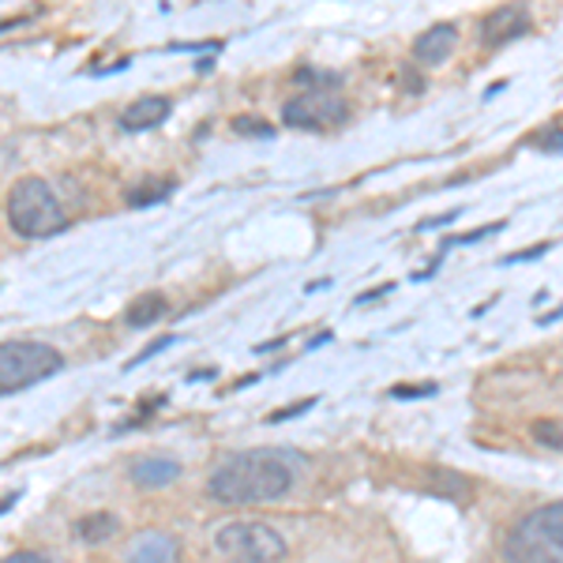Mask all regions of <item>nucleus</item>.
<instances>
[{"label":"nucleus","mask_w":563,"mask_h":563,"mask_svg":"<svg viewBox=\"0 0 563 563\" xmlns=\"http://www.w3.org/2000/svg\"><path fill=\"white\" fill-rule=\"evenodd\" d=\"M294 488V466L282 451H241L207 477V496L218 504H271Z\"/></svg>","instance_id":"nucleus-1"},{"label":"nucleus","mask_w":563,"mask_h":563,"mask_svg":"<svg viewBox=\"0 0 563 563\" xmlns=\"http://www.w3.org/2000/svg\"><path fill=\"white\" fill-rule=\"evenodd\" d=\"M8 222L20 238H53L68 225L60 199L42 177H23L8 192Z\"/></svg>","instance_id":"nucleus-2"},{"label":"nucleus","mask_w":563,"mask_h":563,"mask_svg":"<svg viewBox=\"0 0 563 563\" xmlns=\"http://www.w3.org/2000/svg\"><path fill=\"white\" fill-rule=\"evenodd\" d=\"M507 563H563V504L530 511L504 544Z\"/></svg>","instance_id":"nucleus-3"},{"label":"nucleus","mask_w":563,"mask_h":563,"mask_svg":"<svg viewBox=\"0 0 563 563\" xmlns=\"http://www.w3.org/2000/svg\"><path fill=\"white\" fill-rule=\"evenodd\" d=\"M65 357L45 342H0V398L60 372Z\"/></svg>","instance_id":"nucleus-4"},{"label":"nucleus","mask_w":563,"mask_h":563,"mask_svg":"<svg viewBox=\"0 0 563 563\" xmlns=\"http://www.w3.org/2000/svg\"><path fill=\"white\" fill-rule=\"evenodd\" d=\"M218 552L233 563H278L286 560V541H282L278 530L263 522H230L218 530Z\"/></svg>","instance_id":"nucleus-5"},{"label":"nucleus","mask_w":563,"mask_h":563,"mask_svg":"<svg viewBox=\"0 0 563 563\" xmlns=\"http://www.w3.org/2000/svg\"><path fill=\"white\" fill-rule=\"evenodd\" d=\"M346 98L334 95V90H301L297 98H289L286 109H282V121L294 124V129H334V124L346 121Z\"/></svg>","instance_id":"nucleus-6"},{"label":"nucleus","mask_w":563,"mask_h":563,"mask_svg":"<svg viewBox=\"0 0 563 563\" xmlns=\"http://www.w3.org/2000/svg\"><path fill=\"white\" fill-rule=\"evenodd\" d=\"M526 31H530V12L522 4H504L481 20V38H485V45H504Z\"/></svg>","instance_id":"nucleus-7"},{"label":"nucleus","mask_w":563,"mask_h":563,"mask_svg":"<svg viewBox=\"0 0 563 563\" xmlns=\"http://www.w3.org/2000/svg\"><path fill=\"white\" fill-rule=\"evenodd\" d=\"M169 109H174V102H169V98H162V95H143V98H135L132 106H124L121 129H124V132H147V129H158V124L169 117Z\"/></svg>","instance_id":"nucleus-8"},{"label":"nucleus","mask_w":563,"mask_h":563,"mask_svg":"<svg viewBox=\"0 0 563 563\" xmlns=\"http://www.w3.org/2000/svg\"><path fill=\"white\" fill-rule=\"evenodd\" d=\"M177 556H180L177 538H169L162 530H143L129 549V563H177Z\"/></svg>","instance_id":"nucleus-9"},{"label":"nucleus","mask_w":563,"mask_h":563,"mask_svg":"<svg viewBox=\"0 0 563 563\" xmlns=\"http://www.w3.org/2000/svg\"><path fill=\"white\" fill-rule=\"evenodd\" d=\"M455 42H459V31L451 23H440V26H432V31H424L421 38L413 42V57L421 60V65H443V60L455 53Z\"/></svg>","instance_id":"nucleus-10"},{"label":"nucleus","mask_w":563,"mask_h":563,"mask_svg":"<svg viewBox=\"0 0 563 563\" xmlns=\"http://www.w3.org/2000/svg\"><path fill=\"white\" fill-rule=\"evenodd\" d=\"M177 477H180V466L174 459H162V455H151L132 466V481L140 488H166V485H174Z\"/></svg>","instance_id":"nucleus-11"},{"label":"nucleus","mask_w":563,"mask_h":563,"mask_svg":"<svg viewBox=\"0 0 563 563\" xmlns=\"http://www.w3.org/2000/svg\"><path fill=\"white\" fill-rule=\"evenodd\" d=\"M117 530H121V522H117V515H109V511L84 515V519L76 522V538L84 544H102L113 538Z\"/></svg>","instance_id":"nucleus-12"},{"label":"nucleus","mask_w":563,"mask_h":563,"mask_svg":"<svg viewBox=\"0 0 563 563\" xmlns=\"http://www.w3.org/2000/svg\"><path fill=\"white\" fill-rule=\"evenodd\" d=\"M169 192H174V180L169 177H143L129 188V203L151 207V203H158V199H166Z\"/></svg>","instance_id":"nucleus-13"},{"label":"nucleus","mask_w":563,"mask_h":563,"mask_svg":"<svg viewBox=\"0 0 563 563\" xmlns=\"http://www.w3.org/2000/svg\"><path fill=\"white\" fill-rule=\"evenodd\" d=\"M158 316H166V297H162V294H143V297H135V301L129 305L124 320H129L132 327H151Z\"/></svg>","instance_id":"nucleus-14"},{"label":"nucleus","mask_w":563,"mask_h":563,"mask_svg":"<svg viewBox=\"0 0 563 563\" xmlns=\"http://www.w3.org/2000/svg\"><path fill=\"white\" fill-rule=\"evenodd\" d=\"M530 147H538L541 154H563V129L549 124V129L533 132L530 135Z\"/></svg>","instance_id":"nucleus-15"},{"label":"nucleus","mask_w":563,"mask_h":563,"mask_svg":"<svg viewBox=\"0 0 563 563\" xmlns=\"http://www.w3.org/2000/svg\"><path fill=\"white\" fill-rule=\"evenodd\" d=\"M533 440L538 443H544V448H556V451H563V429L556 421H533Z\"/></svg>","instance_id":"nucleus-16"},{"label":"nucleus","mask_w":563,"mask_h":563,"mask_svg":"<svg viewBox=\"0 0 563 563\" xmlns=\"http://www.w3.org/2000/svg\"><path fill=\"white\" fill-rule=\"evenodd\" d=\"M233 132L238 135H263V140L275 135V129H271L267 121H260V117H233Z\"/></svg>","instance_id":"nucleus-17"},{"label":"nucleus","mask_w":563,"mask_h":563,"mask_svg":"<svg viewBox=\"0 0 563 563\" xmlns=\"http://www.w3.org/2000/svg\"><path fill=\"white\" fill-rule=\"evenodd\" d=\"M435 384H417V387H390V395L395 398H424V395H432Z\"/></svg>","instance_id":"nucleus-18"},{"label":"nucleus","mask_w":563,"mask_h":563,"mask_svg":"<svg viewBox=\"0 0 563 563\" xmlns=\"http://www.w3.org/2000/svg\"><path fill=\"white\" fill-rule=\"evenodd\" d=\"M0 563H53V560L42 556V552H12V556H4Z\"/></svg>","instance_id":"nucleus-19"},{"label":"nucleus","mask_w":563,"mask_h":563,"mask_svg":"<svg viewBox=\"0 0 563 563\" xmlns=\"http://www.w3.org/2000/svg\"><path fill=\"white\" fill-rule=\"evenodd\" d=\"M166 346H174V334H166V339L151 342V346H147V350H143V353H140V357H135V361H132V365H143V361H147V357H154V353H158V350H166Z\"/></svg>","instance_id":"nucleus-20"},{"label":"nucleus","mask_w":563,"mask_h":563,"mask_svg":"<svg viewBox=\"0 0 563 563\" xmlns=\"http://www.w3.org/2000/svg\"><path fill=\"white\" fill-rule=\"evenodd\" d=\"M312 402H301V406H286V410H278V413H271V421H282V417H294V413H305Z\"/></svg>","instance_id":"nucleus-21"}]
</instances>
